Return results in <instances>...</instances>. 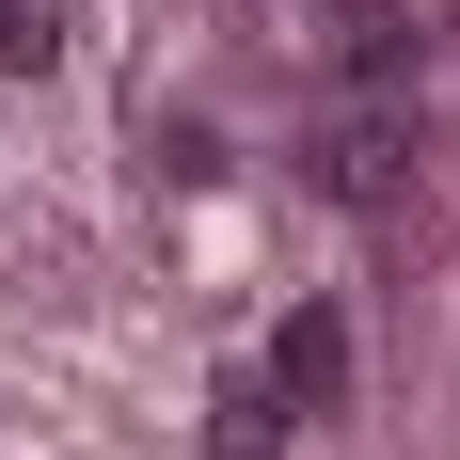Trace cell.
Returning <instances> with one entry per match:
<instances>
[{"mask_svg":"<svg viewBox=\"0 0 460 460\" xmlns=\"http://www.w3.org/2000/svg\"><path fill=\"white\" fill-rule=\"evenodd\" d=\"M302 175H318L333 207H397V190H413V95H349V111H318Z\"/></svg>","mask_w":460,"mask_h":460,"instance_id":"6da1fadb","label":"cell"},{"mask_svg":"<svg viewBox=\"0 0 460 460\" xmlns=\"http://www.w3.org/2000/svg\"><path fill=\"white\" fill-rule=\"evenodd\" d=\"M270 397H286V429L349 397V318H333V302H302V318H286V349H270Z\"/></svg>","mask_w":460,"mask_h":460,"instance_id":"7a4b0ae2","label":"cell"},{"mask_svg":"<svg viewBox=\"0 0 460 460\" xmlns=\"http://www.w3.org/2000/svg\"><path fill=\"white\" fill-rule=\"evenodd\" d=\"M333 64H349V95H397L413 80V0H333Z\"/></svg>","mask_w":460,"mask_h":460,"instance_id":"3957f363","label":"cell"},{"mask_svg":"<svg viewBox=\"0 0 460 460\" xmlns=\"http://www.w3.org/2000/svg\"><path fill=\"white\" fill-rule=\"evenodd\" d=\"M64 48H80V0H0V64L16 80H48Z\"/></svg>","mask_w":460,"mask_h":460,"instance_id":"277c9868","label":"cell"},{"mask_svg":"<svg viewBox=\"0 0 460 460\" xmlns=\"http://www.w3.org/2000/svg\"><path fill=\"white\" fill-rule=\"evenodd\" d=\"M286 445V397L270 381H223V429H207V460H270Z\"/></svg>","mask_w":460,"mask_h":460,"instance_id":"5b68a950","label":"cell"}]
</instances>
